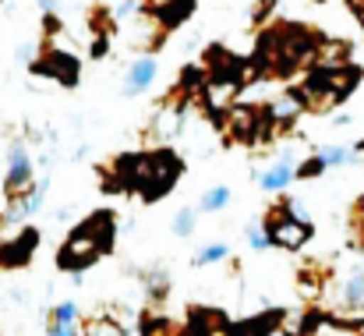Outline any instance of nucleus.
Segmentation results:
<instances>
[{
    "label": "nucleus",
    "instance_id": "nucleus-14",
    "mask_svg": "<svg viewBox=\"0 0 364 336\" xmlns=\"http://www.w3.org/2000/svg\"><path fill=\"white\" fill-rule=\"evenodd\" d=\"M227 202H230V188H227V184L209 188V191L202 195V213H216V209H223Z\"/></svg>",
    "mask_w": 364,
    "mask_h": 336
},
{
    "label": "nucleus",
    "instance_id": "nucleus-1",
    "mask_svg": "<svg viewBox=\"0 0 364 336\" xmlns=\"http://www.w3.org/2000/svg\"><path fill=\"white\" fill-rule=\"evenodd\" d=\"M265 237H269V244H279V248H301L308 237H311V226L304 224V220H297L294 216V209H290V202H279L272 213H269V220H265Z\"/></svg>",
    "mask_w": 364,
    "mask_h": 336
},
{
    "label": "nucleus",
    "instance_id": "nucleus-9",
    "mask_svg": "<svg viewBox=\"0 0 364 336\" xmlns=\"http://www.w3.org/2000/svg\"><path fill=\"white\" fill-rule=\"evenodd\" d=\"M290 181H294V163H290V159H276L269 170L255 174V184H258L262 191H283Z\"/></svg>",
    "mask_w": 364,
    "mask_h": 336
},
{
    "label": "nucleus",
    "instance_id": "nucleus-21",
    "mask_svg": "<svg viewBox=\"0 0 364 336\" xmlns=\"http://www.w3.org/2000/svg\"><path fill=\"white\" fill-rule=\"evenodd\" d=\"M247 241H251V248H255V251H262V248H269V237H265L262 230H247Z\"/></svg>",
    "mask_w": 364,
    "mask_h": 336
},
{
    "label": "nucleus",
    "instance_id": "nucleus-7",
    "mask_svg": "<svg viewBox=\"0 0 364 336\" xmlns=\"http://www.w3.org/2000/svg\"><path fill=\"white\" fill-rule=\"evenodd\" d=\"M36 230H21L14 241L0 244V266H25L32 258V248H36Z\"/></svg>",
    "mask_w": 364,
    "mask_h": 336
},
{
    "label": "nucleus",
    "instance_id": "nucleus-20",
    "mask_svg": "<svg viewBox=\"0 0 364 336\" xmlns=\"http://www.w3.org/2000/svg\"><path fill=\"white\" fill-rule=\"evenodd\" d=\"M75 312H78V308H75L71 301H64V305L53 312V322H57V326H71V322H75Z\"/></svg>",
    "mask_w": 364,
    "mask_h": 336
},
{
    "label": "nucleus",
    "instance_id": "nucleus-25",
    "mask_svg": "<svg viewBox=\"0 0 364 336\" xmlns=\"http://www.w3.org/2000/svg\"><path fill=\"white\" fill-rule=\"evenodd\" d=\"M269 11H272V0H262V4H258V11H255V21H262Z\"/></svg>",
    "mask_w": 364,
    "mask_h": 336
},
{
    "label": "nucleus",
    "instance_id": "nucleus-18",
    "mask_svg": "<svg viewBox=\"0 0 364 336\" xmlns=\"http://www.w3.org/2000/svg\"><path fill=\"white\" fill-rule=\"evenodd\" d=\"M173 230H177V237H188L195 230V209H181L173 220Z\"/></svg>",
    "mask_w": 364,
    "mask_h": 336
},
{
    "label": "nucleus",
    "instance_id": "nucleus-12",
    "mask_svg": "<svg viewBox=\"0 0 364 336\" xmlns=\"http://www.w3.org/2000/svg\"><path fill=\"white\" fill-rule=\"evenodd\" d=\"M343 305H347V308H364V266L347 280V287H343Z\"/></svg>",
    "mask_w": 364,
    "mask_h": 336
},
{
    "label": "nucleus",
    "instance_id": "nucleus-15",
    "mask_svg": "<svg viewBox=\"0 0 364 336\" xmlns=\"http://www.w3.org/2000/svg\"><path fill=\"white\" fill-rule=\"evenodd\" d=\"M326 170V163H322V156H311V159H304V163H297L294 167V177H301V181H308V177H318Z\"/></svg>",
    "mask_w": 364,
    "mask_h": 336
},
{
    "label": "nucleus",
    "instance_id": "nucleus-5",
    "mask_svg": "<svg viewBox=\"0 0 364 336\" xmlns=\"http://www.w3.org/2000/svg\"><path fill=\"white\" fill-rule=\"evenodd\" d=\"M223 127H227V135L234 138V142H255L258 138V124L265 120V117H258V110H244V107H230V110H223Z\"/></svg>",
    "mask_w": 364,
    "mask_h": 336
},
{
    "label": "nucleus",
    "instance_id": "nucleus-16",
    "mask_svg": "<svg viewBox=\"0 0 364 336\" xmlns=\"http://www.w3.org/2000/svg\"><path fill=\"white\" fill-rule=\"evenodd\" d=\"M230 255V248L227 244H209V248H202V255L195 258L198 266H209V262H220V258H227Z\"/></svg>",
    "mask_w": 364,
    "mask_h": 336
},
{
    "label": "nucleus",
    "instance_id": "nucleus-13",
    "mask_svg": "<svg viewBox=\"0 0 364 336\" xmlns=\"http://www.w3.org/2000/svg\"><path fill=\"white\" fill-rule=\"evenodd\" d=\"M318 156H322V163H326V167H347V163L354 159V152H350V149H343V145H322V149H318Z\"/></svg>",
    "mask_w": 364,
    "mask_h": 336
},
{
    "label": "nucleus",
    "instance_id": "nucleus-10",
    "mask_svg": "<svg viewBox=\"0 0 364 336\" xmlns=\"http://www.w3.org/2000/svg\"><path fill=\"white\" fill-rule=\"evenodd\" d=\"M191 7H195V0H159V7H152L149 14H152L163 28H173V25H181V21L191 14Z\"/></svg>",
    "mask_w": 364,
    "mask_h": 336
},
{
    "label": "nucleus",
    "instance_id": "nucleus-2",
    "mask_svg": "<svg viewBox=\"0 0 364 336\" xmlns=\"http://www.w3.org/2000/svg\"><path fill=\"white\" fill-rule=\"evenodd\" d=\"M103 255V248L92 241V233H85L82 226H78V233H71V241L60 248V269H71V273H82L85 266H92L96 258Z\"/></svg>",
    "mask_w": 364,
    "mask_h": 336
},
{
    "label": "nucleus",
    "instance_id": "nucleus-24",
    "mask_svg": "<svg viewBox=\"0 0 364 336\" xmlns=\"http://www.w3.org/2000/svg\"><path fill=\"white\" fill-rule=\"evenodd\" d=\"M50 336H78V333H75V326H57V322H53V326H50Z\"/></svg>",
    "mask_w": 364,
    "mask_h": 336
},
{
    "label": "nucleus",
    "instance_id": "nucleus-22",
    "mask_svg": "<svg viewBox=\"0 0 364 336\" xmlns=\"http://www.w3.org/2000/svg\"><path fill=\"white\" fill-rule=\"evenodd\" d=\"M14 57H18V61H25V64H32V61H36V46H32V43H21Z\"/></svg>",
    "mask_w": 364,
    "mask_h": 336
},
{
    "label": "nucleus",
    "instance_id": "nucleus-8",
    "mask_svg": "<svg viewBox=\"0 0 364 336\" xmlns=\"http://www.w3.org/2000/svg\"><path fill=\"white\" fill-rule=\"evenodd\" d=\"M156 75H159V68H156V61L152 57H138L131 68H127V82H124V93L127 96H138V93H145L152 82H156Z\"/></svg>",
    "mask_w": 364,
    "mask_h": 336
},
{
    "label": "nucleus",
    "instance_id": "nucleus-3",
    "mask_svg": "<svg viewBox=\"0 0 364 336\" xmlns=\"http://www.w3.org/2000/svg\"><path fill=\"white\" fill-rule=\"evenodd\" d=\"M131 25H127V32H124V39L134 46V50H156L163 39H166V28L149 14V11H138L134 18H127Z\"/></svg>",
    "mask_w": 364,
    "mask_h": 336
},
{
    "label": "nucleus",
    "instance_id": "nucleus-27",
    "mask_svg": "<svg viewBox=\"0 0 364 336\" xmlns=\"http://www.w3.org/2000/svg\"><path fill=\"white\" fill-rule=\"evenodd\" d=\"M4 224H7V220H4V213H0V230H4Z\"/></svg>",
    "mask_w": 364,
    "mask_h": 336
},
{
    "label": "nucleus",
    "instance_id": "nucleus-4",
    "mask_svg": "<svg viewBox=\"0 0 364 336\" xmlns=\"http://www.w3.org/2000/svg\"><path fill=\"white\" fill-rule=\"evenodd\" d=\"M32 71L50 75V78H60L64 85H71V82L78 78V61H75L71 53L50 50V53H43V57H36V61H32Z\"/></svg>",
    "mask_w": 364,
    "mask_h": 336
},
{
    "label": "nucleus",
    "instance_id": "nucleus-19",
    "mask_svg": "<svg viewBox=\"0 0 364 336\" xmlns=\"http://www.w3.org/2000/svg\"><path fill=\"white\" fill-rule=\"evenodd\" d=\"M138 11H141V4H138V0H124L121 7H114L110 14H114V21H127V18H134Z\"/></svg>",
    "mask_w": 364,
    "mask_h": 336
},
{
    "label": "nucleus",
    "instance_id": "nucleus-26",
    "mask_svg": "<svg viewBox=\"0 0 364 336\" xmlns=\"http://www.w3.org/2000/svg\"><path fill=\"white\" fill-rule=\"evenodd\" d=\"M53 4H57V0H39V7H43V11H46V14H50V11H53Z\"/></svg>",
    "mask_w": 364,
    "mask_h": 336
},
{
    "label": "nucleus",
    "instance_id": "nucleus-11",
    "mask_svg": "<svg viewBox=\"0 0 364 336\" xmlns=\"http://www.w3.org/2000/svg\"><path fill=\"white\" fill-rule=\"evenodd\" d=\"M177 127H181V110H173V107H166V110H159L152 117V138L170 142L177 135Z\"/></svg>",
    "mask_w": 364,
    "mask_h": 336
},
{
    "label": "nucleus",
    "instance_id": "nucleus-23",
    "mask_svg": "<svg viewBox=\"0 0 364 336\" xmlns=\"http://www.w3.org/2000/svg\"><path fill=\"white\" fill-rule=\"evenodd\" d=\"M107 46H110V43H107V36H96V43H92V57H103V53H107Z\"/></svg>",
    "mask_w": 364,
    "mask_h": 336
},
{
    "label": "nucleus",
    "instance_id": "nucleus-6",
    "mask_svg": "<svg viewBox=\"0 0 364 336\" xmlns=\"http://www.w3.org/2000/svg\"><path fill=\"white\" fill-rule=\"evenodd\" d=\"M297 117H304V107H301V100L287 89V93H279L269 107H265V120L276 127V131H283V127H290Z\"/></svg>",
    "mask_w": 364,
    "mask_h": 336
},
{
    "label": "nucleus",
    "instance_id": "nucleus-17",
    "mask_svg": "<svg viewBox=\"0 0 364 336\" xmlns=\"http://www.w3.org/2000/svg\"><path fill=\"white\" fill-rule=\"evenodd\" d=\"M85 336H124V330L117 326V322H110V319H96Z\"/></svg>",
    "mask_w": 364,
    "mask_h": 336
}]
</instances>
